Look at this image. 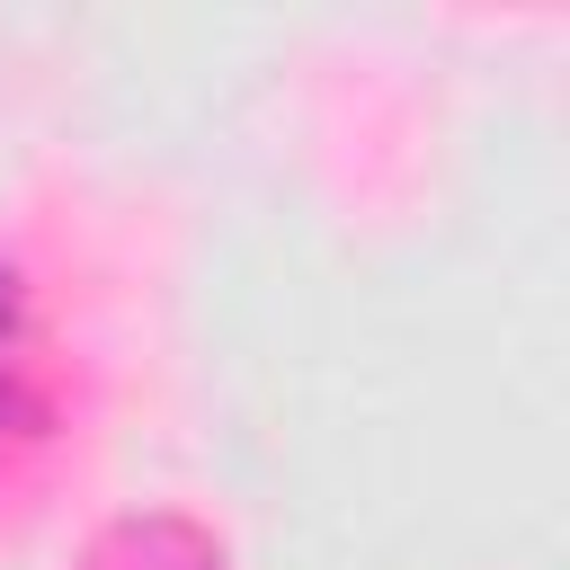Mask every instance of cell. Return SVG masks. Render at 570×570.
<instances>
[{
	"label": "cell",
	"mask_w": 570,
	"mask_h": 570,
	"mask_svg": "<svg viewBox=\"0 0 570 570\" xmlns=\"http://www.w3.org/2000/svg\"><path fill=\"white\" fill-rule=\"evenodd\" d=\"M27 410V356H18V321H9V285H0V436Z\"/></svg>",
	"instance_id": "1"
}]
</instances>
